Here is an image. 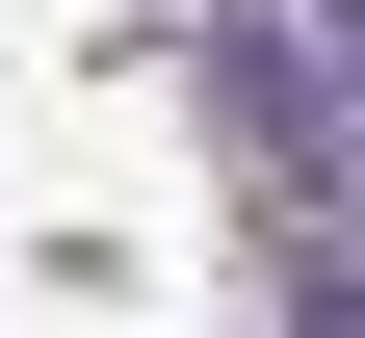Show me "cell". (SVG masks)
<instances>
[{
    "instance_id": "cell-1",
    "label": "cell",
    "mask_w": 365,
    "mask_h": 338,
    "mask_svg": "<svg viewBox=\"0 0 365 338\" xmlns=\"http://www.w3.org/2000/svg\"><path fill=\"white\" fill-rule=\"evenodd\" d=\"M339 26H365V0H339Z\"/></svg>"
}]
</instances>
